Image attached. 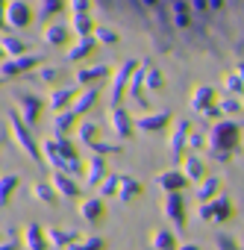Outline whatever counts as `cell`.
Segmentation results:
<instances>
[{"label": "cell", "mask_w": 244, "mask_h": 250, "mask_svg": "<svg viewBox=\"0 0 244 250\" xmlns=\"http://www.w3.org/2000/svg\"><path fill=\"white\" fill-rule=\"evenodd\" d=\"M47 39H50V42H65V30H56V27H53V30L47 33Z\"/></svg>", "instance_id": "277c9868"}, {"label": "cell", "mask_w": 244, "mask_h": 250, "mask_svg": "<svg viewBox=\"0 0 244 250\" xmlns=\"http://www.w3.org/2000/svg\"><path fill=\"white\" fill-rule=\"evenodd\" d=\"M9 24H15V27H24V24H30V9L24 6V3H15L9 6Z\"/></svg>", "instance_id": "6da1fadb"}, {"label": "cell", "mask_w": 244, "mask_h": 250, "mask_svg": "<svg viewBox=\"0 0 244 250\" xmlns=\"http://www.w3.org/2000/svg\"><path fill=\"white\" fill-rule=\"evenodd\" d=\"M97 39H106V42H118V33H112V30H100V33H97Z\"/></svg>", "instance_id": "5b68a950"}, {"label": "cell", "mask_w": 244, "mask_h": 250, "mask_svg": "<svg viewBox=\"0 0 244 250\" xmlns=\"http://www.w3.org/2000/svg\"><path fill=\"white\" fill-rule=\"evenodd\" d=\"M235 136H238V127L224 124V127L215 130V145H235Z\"/></svg>", "instance_id": "7a4b0ae2"}, {"label": "cell", "mask_w": 244, "mask_h": 250, "mask_svg": "<svg viewBox=\"0 0 244 250\" xmlns=\"http://www.w3.org/2000/svg\"><path fill=\"white\" fill-rule=\"evenodd\" d=\"M200 91H203V94L194 97V109H197V106H206V103L212 100V88H200Z\"/></svg>", "instance_id": "3957f363"}, {"label": "cell", "mask_w": 244, "mask_h": 250, "mask_svg": "<svg viewBox=\"0 0 244 250\" xmlns=\"http://www.w3.org/2000/svg\"><path fill=\"white\" fill-rule=\"evenodd\" d=\"M77 30H80V33H85V30H88V18L77 15Z\"/></svg>", "instance_id": "8992f818"}]
</instances>
